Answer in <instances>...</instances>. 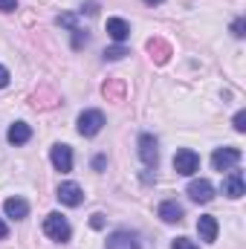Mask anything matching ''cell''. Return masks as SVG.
<instances>
[{"instance_id": "18", "label": "cell", "mask_w": 246, "mask_h": 249, "mask_svg": "<svg viewBox=\"0 0 246 249\" xmlns=\"http://www.w3.org/2000/svg\"><path fill=\"white\" fill-rule=\"evenodd\" d=\"M235 130H238V133L246 130V110H238V113H235Z\"/></svg>"}, {"instance_id": "1", "label": "cell", "mask_w": 246, "mask_h": 249, "mask_svg": "<svg viewBox=\"0 0 246 249\" xmlns=\"http://www.w3.org/2000/svg\"><path fill=\"white\" fill-rule=\"evenodd\" d=\"M44 232L53 238V241H70V235H72V229H70V223H67V217H61L58 212H53V214H47V220H44Z\"/></svg>"}, {"instance_id": "5", "label": "cell", "mask_w": 246, "mask_h": 249, "mask_svg": "<svg viewBox=\"0 0 246 249\" xmlns=\"http://www.w3.org/2000/svg\"><path fill=\"white\" fill-rule=\"evenodd\" d=\"M50 160H53V165L58 168V171H72V148L70 145H53V151H50Z\"/></svg>"}, {"instance_id": "20", "label": "cell", "mask_w": 246, "mask_h": 249, "mask_svg": "<svg viewBox=\"0 0 246 249\" xmlns=\"http://www.w3.org/2000/svg\"><path fill=\"white\" fill-rule=\"evenodd\" d=\"M58 23H61V26H67V29H72V32L78 29V26H75V18H72V15H61V18H58Z\"/></svg>"}, {"instance_id": "7", "label": "cell", "mask_w": 246, "mask_h": 249, "mask_svg": "<svg viewBox=\"0 0 246 249\" xmlns=\"http://www.w3.org/2000/svg\"><path fill=\"white\" fill-rule=\"evenodd\" d=\"M139 157H142L145 165H157L159 151H157V139H154L151 133H142V136H139Z\"/></svg>"}, {"instance_id": "9", "label": "cell", "mask_w": 246, "mask_h": 249, "mask_svg": "<svg viewBox=\"0 0 246 249\" xmlns=\"http://www.w3.org/2000/svg\"><path fill=\"white\" fill-rule=\"evenodd\" d=\"M3 212H6V217H12V220H23V217L29 214V203L20 200V197H9V200L3 203Z\"/></svg>"}, {"instance_id": "16", "label": "cell", "mask_w": 246, "mask_h": 249, "mask_svg": "<svg viewBox=\"0 0 246 249\" xmlns=\"http://www.w3.org/2000/svg\"><path fill=\"white\" fill-rule=\"evenodd\" d=\"M124 55H127V50H124L122 44H116V47L105 50V61H122Z\"/></svg>"}, {"instance_id": "17", "label": "cell", "mask_w": 246, "mask_h": 249, "mask_svg": "<svg viewBox=\"0 0 246 249\" xmlns=\"http://www.w3.org/2000/svg\"><path fill=\"white\" fill-rule=\"evenodd\" d=\"M171 249H200L194 241H188V238H177L174 244H171Z\"/></svg>"}, {"instance_id": "6", "label": "cell", "mask_w": 246, "mask_h": 249, "mask_svg": "<svg viewBox=\"0 0 246 249\" xmlns=\"http://www.w3.org/2000/svg\"><path fill=\"white\" fill-rule=\"evenodd\" d=\"M188 197H191L194 203H209V200L214 197V186H211L209 180H191V183H188Z\"/></svg>"}, {"instance_id": "22", "label": "cell", "mask_w": 246, "mask_h": 249, "mask_svg": "<svg viewBox=\"0 0 246 249\" xmlns=\"http://www.w3.org/2000/svg\"><path fill=\"white\" fill-rule=\"evenodd\" d=\"M6 84H9V70H6V67H0V90H3Z\"/></svg>"}, {"instance_id": "24", "label": "cell", "mask_w": 246, "mask_h": 249, "mask_svg": "<svg viewBox=\"0 0 246 249\" xmlns=\"http://www.w3.org/2000/svg\"><path fill=\"white\" fill-rule=\"evenodd\" d=\"M90 223H93V229H102V226H105V217H102V214H93Z\"/></svg>"}, {"instance_id": "19", "label": "cell", "mask_w": 246, "mask_h": 249, "mask_svg": "<svg viewBox=\"0 0 246 249\" xmlns=\"http://www.w3.org/2000/svg\"><path fill=\"white\" fill-rule=\"evenodd\" d=\"M244 29H246V20L244 18H238V20L232 23V35H235V38H244Z\"/></svg>"}, {"instance_id": "3", "label": "cell", "mask_w": 246, "mask_h": 249, "mask_svg": "<svg viewBox=\"0 0 246 249\" xmlns=\"http://www.w3.org/2000/svg\"><path fill=\"white\" fill-rule=\"evenodd\" d=\"M197 168H200V157H197L191 148H183V151H177V154H174V171H177V174L191 177Z\"/></svg>"}, {"instance_id": "23", "label": "cell", "mask_w": 246, "mask_h": 249, "mask_svg": "<svg viewBox=\"0 0 246 249\" xmlns=\"http://www.w3.org/2000/svg\"><path fill=\"white\" fill-rule=\"evenodd\" d=\"M105 165H107V160H105V157H96V160H93V168H96V171H102Z\"/></svg>"}, {"instance_id": "25", "label": "cell", "mask_w": 246, "mask_h": 249, "mask_svg": "<svg viewBox=\"0 0 246 249\" xmlns=\"http://www.w3.org/2000/svg\"><path fill=\"white\" fill-rule=\"evenodd\" d=\"M6 235H9V226H6V223H3V220H0V241H3V238H6Z\"/></svg>"}, {"instance_id": "4", "label": "cell", "mask_w": 246, "mask_h": 249, "mask_svg": "<svg viewBox=\"0 0 246 249\" xmlns=\"http://www.w3.org/2000/svg\"><path fill=\"white\" fill-rule=\"evenodd\" d=\"M238 162H241V151H238V148H217V151L211 154L214 171H229V168L238 165Z\"/></svg>"}, {"instance_id": "26", "label": "cell", "mask_w": 246, "mask_h": 249, "mask_svg": "<svg viewBox=\"0 0 246 249\" xmlns=\"http://www.w3.org/2000/svg\"><path fill=\"white\" fill-rule=\"evenodd\" d=\"M145 3H148V6H159L162 0H145Z\"/></svg>"}, {"instance_id": "8", "label": "cell", "mask_w": 246, "mask_h": 249, "mask_svg": "<svg viewBox=\"0 0 246 249\" xmlns=\"http://www.w3.org/2000/svg\"><path fill=\"white\" fill-rule=\"evenodd\" d=\"M223 194H226V197H232V200H241V197L246 194L244 174H241V171H232V174L223 180Z\"/></svg>"}, {"instance_id": "15", "label": "cell", "mask_w": 246, "mask_h": 249, "mask_svg": "<svg viewBox=\"0 0 246 249\" xmlns=\"http://www.w3.org/2000/svg\"><path fill=\"white\" fill-rule=\"evenodd\" d=\"M159 217H162L165 223H180V220H183V206H180L177 200H165V203L159 206Z\"/></svg>"}, {"instance_id": "10", "label": "cell", "mask_w": 246, "mask_h": 249, "mask_svg": "<svg viewBox=\"0 0 246 249\" xmlns=\"http://www.w3.org/2000/svg\"><path fill=\"white\" fill-rule=\"evenodd\" d=\"M107 35H110L116 44H124V41L130 38V23L122 20V18H110V20H107Z\"/></svg>"}, {"instance_id": "13", "label": "cell", "mask_w": 246, "mask_h": 249, "mask_svg": "<svg viewBox=\"0 0 246 249\" xmlns=\"http://www.w3.org/2000/svg\"><path fill=\"white\" fill-rule=\"evenodd\" d=\"M58 200H61L64 206H78L84 200V191H81V186H75V183H64L58 188Z\"/></svg>"}, {"instance_id": "12", "label": "cell", "mask_w": 246, "mask_h": 249, "mask_svg": "<svg viewBox=\"0 0 246 249\" xmlns=\"http://www.w3.org/2000/svg\"><path fill=\"white\" fill-rule=\"evenodd\" d=\"M197 232H200V238H203L206 244H214V241H217V220H214L211 214H203V217L197 220Z\"/></svg>"}, {"instance_id": "14", "label": "cell", "mask_w": 246, "mask_h": 249, "mask_svg": "<svg viewBox=\"0 0 246 249\" xmlns=\"http://www.w3.org/2000/svg\"><path fill=\"white\" fill-rule=\"evenodd\" d=\"M6 139H9L12 145H26V142L32 139V127H29L26 122H15L12 127H9Z\"/></svg>"}, {"instance_id": "11", "label": "cell", "mask_w": 246, "mask_h": 249, "mask_svg": "<svg viewBox=\"0 0 246 249\" xmlns=\"http://www.w3.org/2000/svg\"><path fill=\"white\" fill-rule=\"evenodd\" d=\"M105 249H139V241H136V235H130V232H113V235L107 238V247Z\"/></svg>"}, {"instance_id": "21", "label": "cell", "mask_w": 246, "mask_h": 249, "mask_svg": "<svg viewBox=\"0 0 246 249\" xmlns=\"http://www.w3.org/2000/svg\"><path fill=\"white\" fill-rule=\"evenodd\" d=\"M18 9V0H0V12H15Z\"/></svg>"}, {"instance_id": "2", "label": "cell", "mask_w": 246, "mask_h": 249, "mask_svg": "<svg viewBox=\"0 0 246 249\" xmlns=\"http://www.w3.org/2000/svg\"><path fill=\"white\" fill-rule=\"evenodd\" d=\"M105 127V113L102 110H84L78 116V133L81 136H96Z\"/></svg>"}]
</instances>
